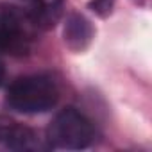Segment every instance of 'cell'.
I'll return each instance as SVG.
<instances>
[{
  "label": "cell",
  "instance_id": "4",
  "mask_svg": "<svg viewBox=\"0 0 152 152\" xmlns=\"http://www.w3.org/2000/svg\"><path fill=\"white\" fill-rule=\"evenodd\" d=\"M0 147L16 152L50 148L47 138H39L34 129L7 116H0Z\"/></svg>",
  "mask_w": 152,
  "mask_h": 152
},
{
  "label": "cell",
  "instance_id": "7",
  "mask_svg": "<svg viewBox=\"0 0 152 152\" xmlns=\"http://www.w3.org/2000/svg\"><path fill=\"white\" fill-rule=\"evenodd\" d=\"M4 81H6V66H4L2 61H0V86L4 84Z\"/></svg>",
  "mask_w": 152,
  "mask_h": 152
},
{
  "label": "cell",
  "instance_id": "2",
  "mask_svg": "<svg viewBox=\"0 0 152 152\" xmlns=\"http://www.w3.org/2000/svg\"><path fill=\"white\" fill-rule=\"evenodd\" d=\"M95 136L97 132L91 120L75 107H66L57 113L47 129V143L50 148H88L93 143Z\"/></svg>",
  "mask_w": 152,
  "mask_h": 152
},
{
  "label": "cell",
  "instance_id": "1",
  "mask_svg": "<svg viewBox=\"0 0 152 152\" xmlns=\"http://www.w3.org/2000/svg\"><path fill=\"white\" fill-rule=\"evenodd\" d=\"M59 102V88L48 75H25L16 79L6 93V106L16 113H47Z\"/></svg>",
  "mask_w": 152,
  "mask_h": 152
},
{
  "label": "cell",
  "instance_id": "6",
  "mask_svg": "<svg viewBox=\"0 0 152 152\" xmlns=\"http://www.w3.org/2000/svg\"><path fill=\"white\" fill-rule=\"evenodd\" d=\"M111 6H113V0H95V2L91 4L93 11H95V13H99L100 16H106V15H109V11H111Z\"/></svg>",
  "mask_w": 152,
  "mask_h": 152
},
{
  "label": "cell",
  "instance_id": "5",
  "mask_svg": "<svg viewBox=\"0 0 152 152\" xmlns=\"http://www.w3.org/2000/svg\"><path fill=\"white\" fill-rule=\"evenodd\" d=\"M64 43L75 50V52H83L93 39V27L91 23L83 16V15H70L64 22Z\"/></svg>",
  "mask_w": 152,
  "mask_h": 152
},
{
  "label": "cell",
  "instance_id": "3",
  "mask_svg": "<svg viewBox=\"0 0 152 152\" xmlns=\"http://www.w3.org/2000/svg\"><path fill=\"white\" fill-rule=\"evenodd\" d=\"M27 18L32 16H25L13 7L0 11V50L11 54H25L29 50L31 36L27 32Z\"/></svg>",
  "mask_w": 152,
  "mask_h": 152
}]
</instances>
